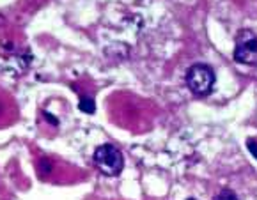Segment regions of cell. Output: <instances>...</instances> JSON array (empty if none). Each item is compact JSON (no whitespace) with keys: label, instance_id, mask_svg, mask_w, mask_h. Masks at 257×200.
Returning a JSON list of instances; mask_svg holds the SVG:
<instances>
[{"label":"cell","instance_id":"cell-3","mask_svg":"<svg viewBox=\"0 0 257 200\" xmlns=\"http://www.w3.org/2000/svg\"><path fill=\"white\" fill-rule=\"evenodd\" d=\"M234 61L238 64L257 66V36L252 31H241L236 39Z\"/></svg>","mask_w":257,"mask_h":200},{"label":"cell","instance_id":"cell-4","mask_svg":"<svg viewBox=\"0 0 257 200\" xmlns=\"http://www.w3.org/2000/svg\"><path fill=\"white\" fill-rule=\"evenodd\" d=\"M78 108L82 110L83 113H94V110H96L94 99H92V98H82V99H80Z\"/></svg>","mask_w":257,"mask_h":200},{"label":"cell","instance_id":"cell-5","mask_svg":"<svg viewBox=\"0 0 257 200\" xmlns=\"http://www.w3.org/2000/svg\"><path fill=\"white\" fill-rule=\"evenodd\" d=\"M246 147H248V151H250V154L253 156V158L257 159V142L255 140H246Z\"/></svg>","mask_w":257,"mask_h":200},{"label":"cell","instance_id":"cell-6","mask_svg":"<svg viewBox=\"0 0 257 200\" xmlns=\"http://www.w3.org/2000/svg\"><path fill=\"white\" fill-rule=\"evenodd\" d=\"M222 196H232V198H236V193H232V191H222L218 195V198H222Z\"/></svg>","mask_w":257,"mask_h":200},{"label":"cell","instance_id":"cell-2","mask_svg":"<svg viewBox=\"0 0 257 200\" xmlns=\"http://www.w3.org/2000/svg\"><path fill=\"white\" fill-rule=\"evenodd\" d=\"M94 163L105 175H119L124 166V158L117 147L105 144L94 151Z\"/></svg>","mask_w":257,"mask_h":200},{"label":"cell","instance_id":"cell-1","mask_svg":"<svg viewBox=\"0 0 257 200\" xmlns=\"http://www.w3.org/2000/svg\"><path fill=\"white\" fill-rule=\"evenodd\" d=\"M216 76L211 66L193 64L186 73V85L195 96H208L215 89Z\"/></svg>","mask_w":257,"mask_h":200}]
</instances>
